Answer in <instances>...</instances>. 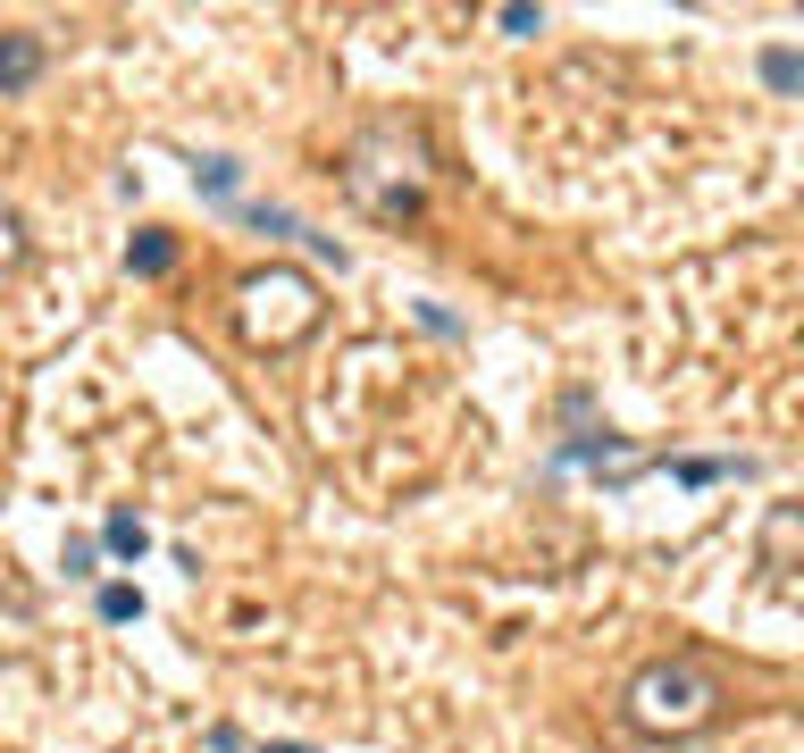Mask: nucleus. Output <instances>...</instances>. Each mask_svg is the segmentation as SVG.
<instances>
[{"label":"nucleus","mask_w":804,"mask_h":753,"mask_svg":"<svg viewBox=\"0 0 804 753\" xmlns=\"http://www.w3.org/2000/svg\"><path fill=\"white\" fill-rule=\"evenodd\" d=\"M244 218L260 226V235H302V226H293V209H277V202H251Z\"/></svg>","instance_id":"10"},{"label":"nucleus","mask_w":804,"mask_h":753,"mask_svg":"<svg viewBox=\"0 0 804 753\" xmlns=\"http://www.w3.org/2000/svg\"><path fill=\"white\" fill-rule=\"evenodd\" d=\"M101 545H110L117 561H143V553H152V527L134 519V510H110V527H101Z\"/></svg>","instance_id":"5"},{"label":"nucleus","mask_w":804,"mask_h":753,"mask_svg":"<svg viewBox=\"0 0 804 753\" xmlns=\"http://www.w3.org/2000/svg\"><path fill=\"white\" fill-rule=\"evenodd\" d=\"M260 753H310V745H286V736H277V745H260Z\"/></svg>","instance_id":"14"},{"label":"nucleus","mask_w":804,"mask_h":753,"mask_svg":"<svg viewBox=\"0 0 804 753\" xmlns=\"http://www.w3.org/2000/svg\"><path fill=\"white\" fill-rule=\"evenodd\" d=\"M612 452H620L612 427H587V435H570V444H561V461H612Z\"/></svg>","instance_id":"7"},{"label":"nucleus","mask_w":804,"mask_h":753,"mask_svg":"<svg viewBox=\"0 0 804 753\" xmlns=\"http://www.w3.org/2000/svg\"><path fill=\"white\" fill-rule=\"evenodd\" d=\"M503 34H512V42H528V34H545V9H503Z\"/></svg>","instance_id":"11"},{"label":"nucleus","mask_w":804,"mask_h":753,"mask_svg":"<svg viewBox=\"0 0 804 753\" xmlns=\"http://www.w3.org/2000/svg\"><path fill=\"white\" fill-rule=\"evenodd\" d=\"M34 84H42V34L9 25V34H0V101H9V93H34Z\"/></svg>","instance_id":"3"},{"label":"nucleus","mask_w":804,"mask_h":753,"mask_svg":"<svg viewBox=\"0 0 804 753\" xmlns=\"http://www.w3.org/2000/svg\"><path fill=\"white\" fill-rule=\"evenodd\" d=\"M763 84H771L780 101H796V93H804V59L787 51V42H780V51H763Z\"/></svg>","instance_id":"6"},{"label":"nucleus","mask_w":804,"mask_h":753,"mask_svg":"<svg viewBox=\"0 0 804 753\" xmlns=\"http://www.w3.org/2000/svg\"><path fill=\"white\" fill-rule=\"evenodd\" d=\"M101 620H110V628L143 620V595H134V586H101Z\"/></svg>","instance_id":"8"},{"label":"nucleus","mask_w":804,"mask_h":753,"mask_svg":"<svg viewBox=\"0 0 804 753\" xmlns=\"http://www.w3.org/2000/svg\"><path fill=\"white\" fill-rule=\"evenodd\" d=\"M235 319H244L251 343H293L319 327V293H310V277H293V268H268V277H251L244 293H235Z\"/></svg>","instance_id":"2"},{"label":"nucleus","mask_w":804,"mask_h":753,"mask_svg":"<svg viewBox=\"0 0 804 753\" xmlns=\"http://www.w3.org/2000/svg\"><path fill=\"white\" fill-rule=\"evenodd\" d=\"M193 185H202V193H218V202H227V193L244 185V168H235V159H202V168H193Z\"/></svg>","instance_id":"9"},{"label":"nucleus","mask_w":804,"mask_h":753,"mask_svg":"<svg viewBox=\"0 0 804 753\" xmlns=\"http://www.w3.org/2000/svg\"><path fill=\"white\" fill-rule=\"evenodd\" d=\"M126 268H134V277H168V268H176V244L159 235V226H143V235L126 244Z\"/></svg>","instance_id":"4"},{"label":"nucleus","mask_w":804,"mask_h":753,"mask_svg":"<svg viewBox=\"0 0 804 753\" xmlns=\"http://www.w3.org/2000/svg\"><path fill=\"white\" fill-rule=\"evenodd\" d=\"M712 703H721V687H712L704 661H653V670L629 678V720L637 729H695V720H712Z\"/></svg>","instance_id":"1"},{"label":"nucleus","mask_w":804,"mask_h":753,"mask_svg":"<svg viewBox=\"0 0 804 753\" xmlns=\"http://www.w3.org/2000/svg\"><path fill=\"white\" fill-rule=\"evenodd\" d=\"M101 569V545H84V536H68V578H93Z\"/></svg>","instance_id":"12"},{"label":"nucleus","mask_w":804,"mask_h":753,"mask_svg":"<svg viewBox=\"0 0 804 753\" xmlns=\"http://www.w3.org/2000/svg\"><path fill=\"white\" fill-rule=\"evenodd\" d=\"M9 251H18V218H9V209H0V260H9Z\"/></svg>","instance_id":"13"}]
</instances>
